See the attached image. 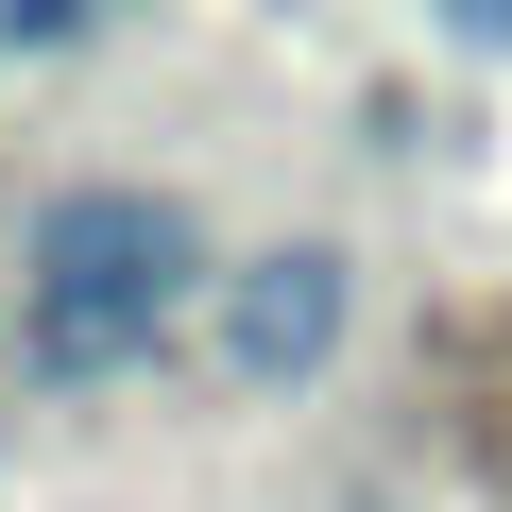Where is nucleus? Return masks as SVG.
Instances as JSON below:
<instances>
[{"mask_svg":"<svg viewBox=\"0 0 512 512\" xmlns=\"http://www.w3.org/2000/svg\"><path fill=\"white\" fill-rule=\"evenodd\" d=\"M188 274H205V222H188L171 188H69V205L35 222V359H52V376L137 359V342L188 308Z\"/></svg>","mask_w":512,"mask_h":512,"instance_id":"obj_1","label":"nucleus"},{"mask_svg":"<svg viewBox=\"0 0 512 512\" xmlns=\"http://www.w3.org/2000/svg\"><path fill=\"white\" fill-rule=\"evenodd\" d=\"M342 308H359V256H342V239L239 256V274H222V376H256V393L325 376V359H342Z\"/></svg>","mask_w":512,"mask_h":512,"instance_id":"obj_2","label":"nucleus"}]
</instances>
